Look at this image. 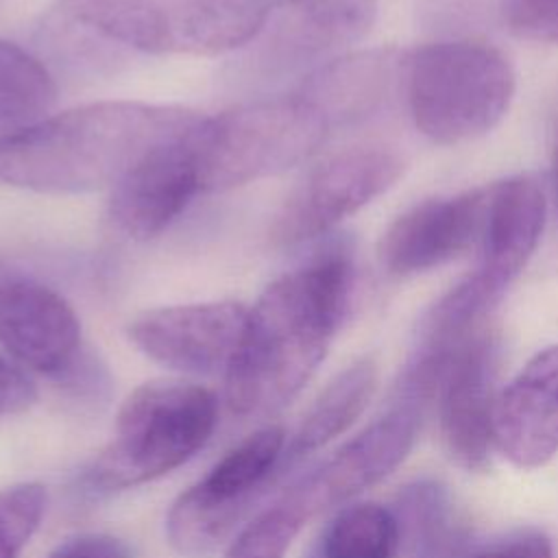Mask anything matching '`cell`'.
<instances>
[{
  "mask_svg": "<svg viewBox=\"0 0 558 558\" xmlns=\"http://www.w3.org/2000/svg\"><path fill=\"white\" fill-rule=\"evenodd\" d=\"M353 286V246L336 238L259 294L225 371L235 414L272 412L301 392L349 312Z\"/></svg>",
  "mask_w": 558,
  "mask_h": 558,
  "instance_id": "6da1fadb",
  "label": "cell"
},
{
  "mask_svg": "<svg viewBox=\"0 0 558 558\" xmlns=\"http://www.w3.org/2000/svg\"><path fill=\"white\" fill-rule=\"evenodd\" d=\"M201 118L183 107L137 100L74 107L0 140V183L48 194L113 187L150 150Z\"/></svg>",
  "mask_w": 558,
  "mask_h": 558,
  "instance_id": "7a4b0ae2",
  "label": "cell"
},
{
  "mask_svg": "<svg viewBox=\"0 0 558 558\" xmlns=\"http://www.w3.org/2000/svg\"><path fill=\"white\" fill-rule=\"evenodd\" d=\"M517 78L493 46L449 39L405 52L401 94L414 126L436 144H460L495 129Z\"/></svg>",
  "mask_w": 558,
  "mask_h": 558,
  "instance_id": "3957f363",
  "label": "cell"
},
{
  "mask_svg": "<svg viewBox=\"0 0 558 558\" xmlns=\"http://www.w3.org/2000/svg\"><path fill=\"white\" fill-rule=\"evenodd\" d=\"M218 401L190 381H148L122 403L116 436L85 471L89 490L113 493L157 480L187 462L211 436Z\"/></svg>",
  "mask_w": 558,
  "mask_h": 558,
  "instance_id": "277c9868",
  "label": "cell"
},
{
  "mask_svg": "<svg viewBox=\"0 0 558 558\" xmlns=\"http://www.w3.org/2000/svg\"><path fill=\"white\" fill-rule=\"evenodd\" d=\"M331 131L296 92L201 118L192 140L201 192H225L310 159Z\"/></svg>",
  "mask_w": 558,
  "mask_h": 558,
  "instance_id": "5b68a950",
  "label": "cell"
},
{
  "mask_svg": "<svg viewBox=\"0 0 558 558\" xmlns=\"http://www.w3.org/2000/svg\"><path fill=\"white\" fill-rule=\"evenodd\" d=\"M286 434L268 425L227 451L211 471L183 490L168 510L166 534L183 556H207L225 543L281 469Z\"/></svg>",
  "mask_w": 558,
  "mask_h": 558,
  "instance_id": "8992f818",
  "label": "cell"
},
{
  "mask_svg": "<svg viewBox=\"0 0 558 558\" xmlns=\"http://www.w3.org/2000/svg\"><path fill=\"white\" fill-rule=\"evenodd\" d=\"M405 161L390 146H355L314 166L275 214L270 240L290 248L327 235L344 218L390 190Z\"/></svg>",
  "mask_w": 558,
  "mask_h": 558,
  "instance_id": "52a82bcc",
  "label": "cell"
},
{
  "mask_svg": "<svg viewBox=\"0 0 558 558\" xmlns=\"http://www.w3.org/2000/svg\"><path fill=\"white\" fill-rule=\"evenodd\" d=\"M547 220V201L530 174L488 185V205L477 264L447 296L471 318L486 320L534 255Z\"/></svg>",
  "mask_w": 558,
  "mask_h": 558,
  "instance_id": "ba28073f",
  "label": "cell"
},
{
  "mask_svg": "<svg viewBox=\"0 0 558 558\" xmlns=\"http://www.w3.org/2000/svg\"><path fill=\"white\" fill-rule=\"evenodd\" d=\"M248 307L238 301L168 305L142 312L129 340L153 362L187 375L225 373L238 351Z\"/></svg>",
  "mask_w": 558,
  "mask_h": 558,
  "instance_id": "9c48e42d",
  "label": "cell"
},
{
  "mask_svg": "<svg viewBox=\"0 0 558 558\" xmlns=\"http://www.w3.org/2000/svg\"><path fill=\"white\" fill-rule=\"evenodd\" d=\"M421 410L410 401L395 399L384 416L344 442L283 497L310 521L314 514L381 482L410 453L421 423Z\"/></svg>",
  "mask_w": 558,
  "mask_h": 558,
  "instance_id": "30bf717a",
  "label": "cell"
},
{
  "mask_svg": "<svg viewBox=\"0 0 558 558\" xmlns=\"http://www.w3.org/2000/svg\"><path fill=\"white\" fill-rule=\"evenodd\" d=\"M497 342L480 329L451 355L436 392L440 432L456 464L480 471L495 447Z\"/></svg>",
  "mask_w": 558,
  "mask_h": 558,
  "instance_id": "8fae6325",
  "label": "cell"
},
{
  "mask_svg": "<svg viewBox=\"0 0 558 558\" xmlns=\"http://www.w3.org/2000/svg\"><path fill=\"white\" fill-rule=\"evenodd\" d=\"M196 124L181 137L150 150L111 187L109 220L129 240L157 238L201 192L192 140Z\"/></svg>",
  "mask_w": 558,
  "mask_h": 558,
  "instance_id": "7c38bea8",
  "label": "cell"
},
{
  "mask_svg": "<svg viewBox=\"0 0 558 558\" xmlns=\"http://www.w3.org/2000/svg\"><path fill=\"white\" fill-rule=\"evenodd\" d=\"M488 185L416 203L386 229L379 259L390 275L408 277L438 268L482 238Z\"/></svg>",
  "mask_w": 558,
  "mask_h": 558,
  "instance_id": "4fadbf2b",
  "label": "cell"
},
{
  "mask_svg": "<svg viewBox=\"0 0 558 558\" xmlns=\"http://www.w3.org/2000/svg\"><path fill=\"white\" fill-rule=\"evenodd\" d=\"M0 344L20 364L61 377L76 364L81 323L52 288L9 279L0 286Z\"/></svg>",
  "mask_w": 558,
  "mask_h": 558,
  "instance_id": "5bb4252c",
  "label": "cell"
},
{
  "mask_svg": "<svg viewBox=\"0 0 558 558\" xmlns=\"http://www.w3.org/2000/svg\"><path fill=\"white\" fill-rule=\"evenodd\" d=\"M375 17V0H275L259 52L270 68H299L360 41Z\"/></svg>",
  "mask_w": 558,
  "mask_h": 558,
  "instance_id": "9a60e30c",
  "label": "cell"
},
{
  "mask_svg": "<svg viewBox=\"0 0 558 558\" xmlns=\"http://www.w3.org/2000/svg\"><path fill=\"white\" fill-rule=\"evenodd\" d=\"M405 52L373 48L329 59L294 89L323 118L331 135L379 116L399 94Z\"/></svg>",
  "mask_w": 558,
  "mask_h": 558,
  "instance_id": "2e32d148",
  "label": "cell"
},
{
  "mask_svg": "<svg viewBox=\"0 0 558 558\" xmlns=\"http://www.w3.org/2000/svg\"><path fill=\"white\" fill-rule=\"evenodd\" d=\"M495 447L536 469L558 451V344L536 353L495 401Z\"/></svg>",
  "mask_w": 558,
  "mask_h": 558,
  "instance_id": "e0dca14e",
  "label": "cell"
},
{
  "mask_svg": "<svg viewBox=\"0 0 558 558\" xmlns=\"http://www.w3.org/2000/svg\"><path fill=\"white\" fill-rule=\"evenodd\" d=\"M270 0H181L168 9L170 52L216 57L253 44Z\"/></svg>",
  "mask_w": 558,
  "mask_h": 558,
  "instance_id": "ac0fdd59",
  "label": "cell"
},
{
  "mask_svg": "<svg viewBox=\"0 0 558 558\" xmlns=\"http://www.w3.org/2000/svg\"><path fill=\"white\" fill-rule=\"evenodd\" d=\"M54 26L137 52H170L168 9L155 0H59Z\"/></svg>",
  "mask_w": 558,
  "mask_h": 558,
  "instance_id": "d6986e66",
  "label": "cell"
},
{
  "mask_svg": "<svg viewBox=\"0 0 558 558\" xmlns=\"http://www.w3.org/2000/svg\"><path fill=\"white\" fill-rule=\"evenodd\" d=\"M377 388V366L364 357L340 371L307 408L292 438L286 442L281 469L296 464L344 434L368 408Z\"/></svg>",
  "mask_w": 558,
  "mask_h": 558,
  "instance_id": "ffe728a7",
  "label": "cell"
},
{
  "mask_svg": "<svg viewBox=\"0 0 558 558\" xmlns=\"http://www.w3.org/2000/svg\"><path fill=\"white\" fill-rule=\"evenodd\" d=\"M401 547L410 558H453L462 545V527L449 490L438 482H414L399 495L392 510Z\"/></svg>",
  "mask_w": 558,
  "mask_h": 558,
  "instance_id": "44dd1931",
  "label": "cell"
},
{
  "mask_svg": "<svg viewBox=\"0 0 558 558\" xmlns=\"http://www.w3.org/2000/svg\"><path fill=\"white\" fill-rule=\"evenodd\" d=\"M401 549L395 512L373 504L342 508L325 527L316 558H397Z\"/></svg>",
  "mask_w": 558,
  "mask_h": 558,
  "instance_id": "7402d4cb",
  "label": "cell"
},
{
  "mask_svg": "<svg viewBox=\"0 0 558 558\" xmlns=\"http://www.w3.org/2000/svg\"><path fill=\"white\" fill-rule=\"evenodd\" d=\"M57 83L28 50L0 39V124H33L52 109Z\"/></svg>",
  "mask_w": 558,
  "mask_h": 558,
  "instance_id": "603a6c76",
  "label": "cell"
},
{
  "mask_svg": "<svg viewBox=\"0 0 558 558\" xmlns=\"http://www.w3.org/2000/svg\"><path fill=\"white\" fill-rule=\"evenodd\" d=\"M303 512L281 497L255 514L229 543L225 558H286L294 536L305 525Z\"/></svg>",
  "mask_w": 558,
  "mask_h": 558,
  "instance_id": "cb8c5ba5",
  "label": "cell"
},
{
  "mask_svg": "<svg viewBox=\"0 0 558 558\" xmlns=\"http://www.w3.org/2000/svg\"><path fill=\"white\" fill-rule=\"evenodd\" d=\"M46 510V490L24 482L0 490V558H17L39 527Z\"/></svg>",
  "mask_w": 558,
  "mask_h": 558,
  "instance_id": "d4e9b609",
  "label": "cell"
},
{
  "mask_svg": "<svg viewBox=\"0 0 558 558\" xmlns=\"http://www.w3.org/2000/svg\"><path fill=\"white\" fill-rule=\"evenodd\" d=\"M493 11L517 37L558 44V0H493Z\"/></svg>",
  "mask_w": 558,
  "mask_h": 558,
  "instance_id": "484cf974",
  "label": "cell"
},
{
  "mask_svg": "<svg viewBox=\"0 0 558 558\" xmlns=\"http://www.w3.org/2000/svg\"><path fill=\"white\" fill-rule=\"evenodd\" d=\"M48 558H133V554L122 538L89 532L65 538L50 551Z\"/></svg>",
  "mask_w": 558,
  "mask_h": 558,
  "instance_id": "4316f807",
  "label": "cell"
},
{
  "mask_svg": "<svg viewBox=\"0 0 558 558\" xmlns=\"http://www.w3.org/2000/svg\"><path fill=\"white\" fill-rule=\"evenodd\" d=\"M466 558H554V547L541 532H521L482 547Z\"/></svg>",
  "mask_w": 558,
  "mask_h": 558,
  "instance_id": "83f0119b",
  "label": "cell"
},
{
  "mask_svg": "<svg viewBox=\"0 0 558 558\" xmlns=\"http://www.w3.org/2000/svg\"><path fill=\"white\" fill-rule=\"evenodd\" d=\"M33 381L0 355V414H15L35 401Z\"/></svg>",
  "mask_w": 558,
  "mask_h": 558,
  "instance_id": "f1b7e54d",
  "label": "cell"
},
{
  "mask_svg": "<svg viewBox=\"0 0 558 558\" xmlns=\"http://www.w3.org/2000/svg\"><path fill=\"white\" fill-rule=\"evenodd\" d=\"M554 196H556V209H558V142L554 150Z\"/></svg>",
  "mask_w": 558,
  "mask_h": 558,
  "instance_id": "f546056e",
  "label": "cell"
},
{
  "mask_svg": "<svg viewBox=\"0 0 558 558\" xmlns=\"http://www.w3.org/2000/svg\"><path fill=\"white\" fill-rule=\"evenodd\" d=\"M9 279H11V277L7 275V264H4V259L0 257V286H2L4 281H9Z\"/></svg>",
  "mask_w": 558,
  "mask_h": 558,
  "instance_id": "4dcf8cb0",
  "label": "cell"
}]
</instances>
